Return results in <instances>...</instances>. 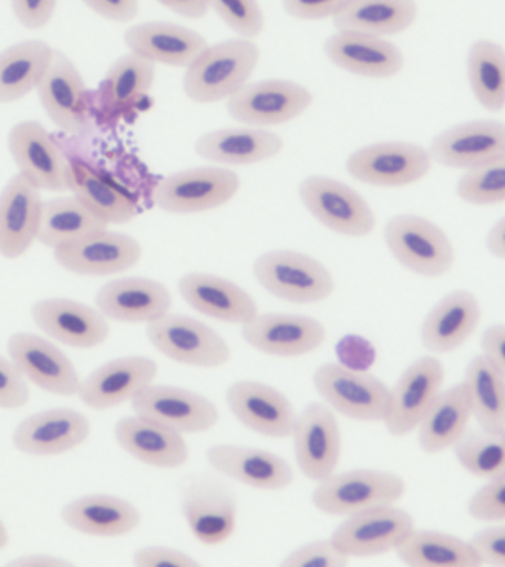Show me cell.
<instances>
[{
  "label": "cell",
  "instance_id": "cell-10",
  "mask_svg": "<svg viewBox=\"0 0 505 567\" xmlns=\"http://www.w3.org/2000/svg\"><path fill=\"white\" fill-rule=\"evenodd\" d=\"M432 154L412 142H377L354 151L346 163L349 175L380 188H402L429 175Z\"/></svg>",
  "mask_w": 505,
  "mask_h": 567
},
{
  "label": "cell",
  "instance_id": "cell-19",
  "mask_svg": "<svg viewBox=\"0 0 505 567\" xmlns=\"http://www.w3.org/2000/svg\"><path fill=\"white\" fill-rule=\"evenodd\" d=\"M155 79V64L144 58L124 55L118 58L92 100L97 122L105 127H113L124 118L132 117L148 100Z\"/></svg>",
  "mask_w": 505,
  "mask_h": 567
},
{
  "label": "cell",
  "instance_id": "cell-45",
  "mask_svg": "<svg viewBox=\"0 0 505 567\" xmlns=\"http://www.w3.org/2000/svg\"><path fill=\"white\" fill-rule=\"evenodd\" d=\"M452 451L461 468L474 477L487 482L505 474V429L467 430Z\"/></svg>",
  "mask_w": 505,
  "mask_h": 567
},
{
  "label": "cell",
  "instance_id": "cell-51",
  "mask_svg": "<svg viewBox=\"0 0 505 567\" xmlns=\"http://www.w3.org/2000/svg\"><path fill=\"white\" fill-rule=\"evenodd\" d=\"M133 565L137 567H199L198 560L181 549L164 547V545H150L137 549L133 556Z\"/></svg>",
  "mask_w": 505,
  "mask_h": 567
},
{
  "label": "cell",
  "instance_id": "cell-42",
  "mask_svg": "<svg viewBox=\"0 0 505 567\" xmlns=\"http://www.w3.org/2000/svg\"><path fill=\"white\" fill-rule=\"evenodd\" d=\"M105 228L109 225L73 194L71 197L43 202L38 241L55 250L84 235Z\"/></svg>",
  "mask_w": 505,
  "mask_h": 567
},
{
  "label": "cell",
  "instance_id": "cell-31",
  "mask_svg": "<svg viewBox=\"0 0 505 567\" xmlns=\"http://www.w3.org/2000/svg\"><path fill=\"white\" fill-rule=\"evenodd\" d=\"M323 52L339 69L362 78H394L405 65V58L396 44L353 31H337L330 35Z\"/></svg>",
  "mask_w": 505,
  "mask_h": 567
},
{
  "label": "cell",
  "instance_id": "cell-33",
  "mask_svg": "<svg viewBox=\"0 0 505 567\" xmlns=\"http://www.w3.org/2000/svg\"><path fill=\"white\" fill-rule=\"evenodd\" d=\"M182 299L204 317L243 326L259 313L256 300L238 284L207 272H188L177 282Z\"/></svg>",
  "mask_w": 505,
  "mask_h": 567
},
{
  "label": "cell",
  "instance_id": "cell-2",
  "mask_svg": "<svg viewBox=\"0 0 505 567\" xmlns=\"http://www.w3.org/2000/svg\"><path fill=\"white\" fill-rule=\"evenodd\" d=\"M406 494V482L384 470L357 468L318 482L313 507L328 516L349 517L365 509L398 504Z\"/></svg>",
  "mask_w": 505,
  "mask_h": 567
},
{
  "label": "cell",
  "instance_id": "cell-23",
  "mask_svg": "<svg viewBox=\"0 0 505 567\" xmlns=\"http://www.w3.org/2000/svg\"><path fill=\"white\" fill-rule=\"evenodd\" d=\"M433 162L443 167L473 171L505 155V123L472 120L439 133L430 145Z\"/></svg>",
  "mask_w": 505,
  "mask_h": 567
},
{
  "label": "cell",
  "instance_id": "cell-13",
  "mask_svg": "<svg viewBox=\"0 0 505 567\" xmlns=\"http://www.w3.org/2000/svg\"><path fill=\"white\" fill-rule=\"evenodd\" d=\"M445 383V367L434 354L415 359L390 389L385 430L393 437H406L415 432L434 399Z\"/></svg>",
  "mask_w": 505,
  "mask_h": 567
},
{
  "label": "cell",
  "instance_id": "cell-1",
  "mask_svg": "<svg viewBox=\"0 0 505 567\" xmlns=\"http://www.w3.org/2000/svg\"><path fill=\"white\" fill-rule=\"evenodd\" d=\"M259 61V47L250 39L208 44L186 69L182 87L185 95L198 104L229 100L246 86Z\"/></svg>",
  "mask_w": 505,
  "mask_h": 567
},
{
  "label": "cell",
  "instance_id": "cell-32",
  "mask_svg": "<svg viewBox=\"0 0 505 567\" xmlns=\"http://www.w3.org/2000/svg\"><path fill=\"white\" fill-rule=\"evenodd\" d=\"M114 436L124 452L151 467L181 468L189 461L184 434L146 416L135 414L118 420Z\"/></svg>",
  "mask_w": 505,
  "mask_h": 567
},
{
  "label": "cell",
  "instance_id": "cell-49",
  "mask_svg": "<svg viewBox=\"0 0 505 567\" xmlns=\"http://www.w3.org/2000/svg\"><path fill=\"white\" fill-rule=\"evenodd\" d=\"M468 516L476 522H505V474L487 481L474 492L467 504Z\"/></svg>",
  "mask_w": 505,
  "mask_h": 567
},
{
  "label": "cell",
  "instance_id": "cell-26",
  "mask_svg": "<svg viewBox=\"0 0 505 567\" xmlns=\"http://www.w3.org/2000/svg\"><path fill=\"white\" fill-rule=\"evenodd\" d=\"M206 458L216 473L252 489L282 491L295 482L291 465L260 447L220 443L208 447Z\"/></svg>",
  "mask_w": 505,
  "mask_h": 567
},
{
  "label": "cell",
  "instance_id": "cell-37",
  "mask_svg": "<svg viewBox=\"0 0 505 567\" xmlns=\"http://www.w3.org/2000/svg\"><path fill=\"white\" fill-rule=\"evenodd\" d=\"M472 419L463 383L443 389L416 427L421 451L436 455L452 450L467 433Z\"/></svg>",
  "mask_w": 505,
  "mask_h": 567
},
{
  "label": "cell",
  "instance_id": "cell-40",
  "mask_svg": "<svg viewBox=\"0 0 505 567\" xmlns=\"http://www.w3.org/2000/svg\"><path fill=\"white\" fill-rule=\"evenodd\" d=\"M394 553L411 567L482 566L470 540L442 530L412 529Z\"/></svg>",
  "mask_w": 505,
  "mask_h": 567
},
{
  "label": "cell",
  "instance_id": "cell-17",
  "mask_svg": "<svg viewBox=\"0 0 505 567\" xmlns=\"http://www.w3.org/2000/svg\"><path fill=\"white\" fill-rule=\"evenodd\" d=\"M137 415L157 421L175 432L206 433L219 423V410L204 394L175 385L150 384L131 401Z\"/></svg>",
  "mask_w": 505,
  "mask_h": 567
},
{
  "label": "cell",
  "instance_id": "cell-14",
  "mask_svg": "<svg viewBox=\"0 0 505 567\" xmlns=\"http://www.w3.org/2000/svg\"><path fill=\"white\" fill-rule=\"evenodd\" d=\"M313 95L303 84L290 80L247 83L226 102L235 122L248 126H275L292 122L312 105Z\"/></svg>",
  "mask_w": 505,
  "mask_h": 567
},
{
  "label": "cell",
  "instance_id": "cell-24",
  "mask_svg": "<svg viewBox=\"0 0 505 567\" xmlns=\"http://www.w3.org/2000/svg\"><path fill=\"white\" fill-rule=\"evenodd\" d=\"M31 318L44 334L70 348H97L110 337L109 319L100 310L65 297L35 301Z\"/></svg>",
  "mask_w": 505,
  "mask_h": 567
},
{
  "label": "cell",
  "instance_id": "cell-38",
  "mask_svg": "<svg viewBox=\"0 0 505 567\" xmlns=\"http://www.w3.org/2000/svg\"><path fill=\"white\" fill-rule=\"evenodd\" d=\"M70 190L106 225L127 224L140 213L136 198L127 189L80 159H71Z\"/></svg>",
  "mask_w": 505,
  "mask_h": 567
},
{
  "label": "cell",
  "instance_id": "cell-29",
  "mask_svg": "<svg viewBox=\"0 0 505 567\" xmlns=\"http://www.w3.org/2000/svg\"><path fill=\"white\" fill-rule=\"evenodd\" d=\"M96 309L106 319L123 323H150L171 312L173 297L157 279L122 278L101 287Z\"/></svg>",
  "mask_w": 505,
  "mask_h": 567
},
{
  "label": "cell",
  "instance_id": "cell-35",
  "mask_svg": "<svg viewBox=\"0 0 505 567\" xmlns=\"http://www.w3.org/2000/svg\"><path fill=\"white\" fill-rule=\"evenodd\" d=\"M62 522L79 534L118 538L141 526L142 514L128 501L114 495H84L61 512Z\"/></svg>",
  "mask_w": 505,
  "mask_h": 567
},
{
  "label": "cell",
  "instance_id": "cell-18",
  "mask_svg": "<svg viewBox=\"0 0 505 567\" xmlns=\"http://www.w3.org/2000/svg\"><path fill=\"white\" fill-rule=\"evenodd\" d=\"M297 467L305 477L321 482L331 476L341 456V432L334 411L312 402L297 414L291 433Z\"/></svg>",
  "mask_w": 505,
  "mask_h": 567
},
{
  "label": "cell",
  "instance_id": "cell-20",
  "mask_svg": "<svg viewBox=\"0 0 505 567\" xmlns=\"http://www.w3.org/2000/svg\"><path fill=\"white\" fill-rule=\"evenodd\" d=\"M241 337L250 348L268 357L299 358L326 343L327 328L305 315L257 313L243 323Z\"/></svg>",
  "mask_w": 505,
  "mask_h": 567
},
{
  "label": "cell",
  "instance_id": "cell-3",
  "mask_svg": "<svg viewBox=\"0 0 505 567\" xmlns=\"http://www.w3.org/2000/svg\"><path fill=\"white\" fill-rule=\"evenodd\" d=\"M252 274L266 291L290 303H321L336 290L334 278L327 266L312 256L286 248L257 257Z\"/></svg>",
  "mask_w": 505,
  "mask_h": 567
},
{
  "label": "cell",
  "instance_id": "cell-28",
  "mask_svg": "<svg viewBox=\"0 0 505 567\" xmlns=\"http://www.w3.org/2000/svg\"><path fill=\"white\" fill-rule=\"evenodd\" d=\"M481 321V301L473 292H447L425 315L420 328L421 344L434 357L454 353L472 339Z\"/></svg>",
  "mask_w": 505,
  "mask_h": 567
},
{
  "label": "cell",
  "instance_id": "cell-48",
  "mask_svg": "<svg viewBox=\"0 0 505 567\" xmlns=\"http://www.w3.org/2000/svg\"><path fill=\"white\" fill-rule=\"evenodd\" d=\"M349 563L350 557L330 538L301 545L284 558L281 567H344Z\"/></svg>",
  "mask_w": 505,
  "mask_h": 567
},
{
  "label": "cell",
  "instance_id": "cell-53",
  "mask_svg": "<svg viewBox=\"0 0 505 567\" xmlns=\"http://www.w3.org/2000/svg\"><path fill=\"white\" fill-rule=\"evenodd\" d=\"M349 0H282L284 11L300 21L334 18Z\"/></svg>",
  "mask_w": 505,
  "mask_h": 567
},
{
  "label": "cell",
  "instance_id": "cell-41",
  "mask_svg": "<svg viewBox=\"0 0 505 567\" xmlns=\"http://www.w3.org/2000/svg\"><path fill=\"white\" fill-rule=\"evenodd\" d=\"M52 53L51 44L42 40H27L0 52V104L20 101L33 92Z\"/></svg>",
  "mask_w": 505,
  "mask_h": 567
},
{
  "label": "cell",
  "instance_id": "cell-7",
  "mask_svg": "<svg viewBox=\"0 0 505 567\" xmlns=\"http://www.w3.org/2000/svg\"><path fill=\"white\" fill-rule=\"evenodd\" d=\"M150 343L164 357L182 365L220 368L233 357L229 344L207 323L181 313H164L146 323Z\"/></svg>",
  "mask_w": 505,
  "mask_h": 567
},
{
  "label": "cell",
  "instance_id": "cell-34",
  "mask_svg": "<svg viewBox=\"0 0 505 567\" xmlns=\"http://www.w3.org/2000/svg\"><path fill=\"white\" fill-rule=\"evenodd\" d=\"M124 43L133 55L153 64L188 69L208 47L197 31L172 22H142L124 33Z\"/></svg>",
  "mask_w": 505,
  "mask_h": 567
},
{
  "label": "cell",
  "instance_id": "cell-60",
  "mask_svg": "<svg viewBox=\"0 0 505 567\" xmlns=\"http://www.w3.org/2000/svg\"><path fill=\"white\" fill-rule=\"evenodd\" d=\"M8 543H9V535H8L7 527H4L2 520H0V551H2V549L4 547H7Z\"/></svg>",
  "mask_w": 505,
  "mask_h": 567
},
{
  "label": "cell",
  "instance_id": "cell-44",
  "mask_svg": "<svg viewBox=\"0 0 505 567\" xmlns=\"http://www.w3.org/2000/svg\"><path fill=\"white\" fill-rule=\"evenodd\" d=\"M470 89L483 109H505V49L492 40L481 39L468 49Z\"/></svg>",
  "mask_w": 505,
  "mask_h": 567
},
{
  "label": "cell",
  "instance_id": "cell-54",
  "mask_svg": "<svg viewBox=\"0 0 505 567\" xmlns=\"http://www.w3.org/2000/svg\"><path fill=\"white\" fill-rule=\"evenodd\" d=\"M58 0H11L17 20L25 29L39 30L51 22Z\"/></svg>",
  "mask_w": 505,
  "mask_h": 567
},
{
  "label": "cell",
  "instance_id": "cell-27",
  "mask_svg": "<svg viewBox=\"0 0 505 567\" xmlns=\"http://www.w3.org/2000/svg\"><path fill=\"white\" fill-rule=\"evenodd\" d=\"M89 436L91 423L82 412L56 408L38 412L18 424L12 445L27 455H61L83 445Z\"/></svg>",
  "mask_w": 505,
  "mask_h": 567
},
{
  "label": "cell",
  "instance_id": "cell-58",
  "mask_svg": "<svg viewBox=\"0 0 505 567\" xmlns=\"http://www.w3.org/2000/svg\"><path fill=\"white\" fill-rule=\"evenodd\" d=\"M12 567H70L73 563L64 558L51 556V554H29V556L17 558L9 561Z\"/></svg>",
  "mask_w": 505,
  "mask_h": 567
},
{
  "label": "cell",
  "instance_id": "cell-12",
  "mask_svg": "<svg viewBox=\"0 0 505 567\" xmlns=\"http://www.w3.org/2000/svg\"><path fill=\"white\" fill-rule=\"evenodd\" d=\"M412 529L410 513L396 504L383 505L344 517L331 540L350 558L377 557L396 551Z\"/></svg>",
  "mask_w": 505,
  "mask_h": 567
},
{
  "label": "cell",
  "instance_id": "cell-50",
  "mask_svg": "<svg viewBox=\"0 0 505 567\" xmlns=\"http://www.w3.org/2000/svg\"><path fill=\"white\" fill-rule=\"evenodd\" d=\"M30 401V389L25 377L12 359L0 357V408L18 410Z\"/></svg>",
  "mask_w": 505,
  "mask_h": 567
},
{
  "label": "cell",
  "instance_id": "cell-56",
  "mask_svg": "<svg viewBox=\"0 0 505 567\" xmlns=\"http://www.w3.org/2000/svg\"><path fill=\"white\" fill-rule=\"evenodd\" d=\"M481 348L483 357L505 377V323L486 328Z\"/></svg>",
  "mask_w": 505,
  "mask_h": 567
},
{
  "label": "cell",
  "instance_id": "cell-5",
  "mask_svg": "<svg viewBox=\"0 0 505 567\" xmlns=\"http://www.w3.org/2000/svg\"><path fill=\"white\" fill-rule=\"evenodd\" d=\"M182 514L190 534L207 547L225 544L237 529L238 503L219 478L195 473L177 487Z\"/></svg>",
  "mask_w": 505,
  "mask_h": 567
},
{
  "label": "cell",
  "instance_id": "cell-30",
  "mask_svg": "<svg viewBox=\"0 0 505 567\" xmlns=\"http://www.w3.org/2000/svg\"><path fill=\"white\" fill-rule=\"evenodd\" d=\"M24 176L9 179L0 193V256L16 260L38 241L42 198Z\"/></svg>",
  "mask_w": 505,
  "mask_h": 567
},
{
  "label": "cell",
  "instance_id": "cell-46",
  "mask_svg": "<svg viewBox=\"0 0 505 567\" xmlns=\"http://www.w3.org/2000/svg\"><path fill=\"white\" fill-rule=\"evenodd\" d=\"M456 194L473 206L505 203V155L465 173L456 184Z\"/></svg>",
  "mask_w": 505,
  "mask_h": 567
},
{
  "label": "cell",
  "instance_id": "cell-9",
  "mask_svg": "<svg viewBox=\"0 0 505 567\" xmlns=\"http://www.w3.org/2000/svg\"><path fill=\"white\" fill-rule=\"evenodd\" d=\"M299 197L310 215L332 233L350 238L374 233L377 221L370 204L343 182L330 176L306 177Z\"/></svg>",
  "mask_w": 505,
  "mask_h": 567
},
{
  "label": "cell",
  "instance_id": "cell-36",
  "mask_svg": "<svg viewBox=\"0 0 505 567\" xmlns=\"http://www.w3.org/2000/svg\"><path fill=\"white\" fill-rule=\"evenodd\" d=\"M284 148L281 136L259 127L219 128L195 142V153L224 166H250L277 157Z\"/></svg>",
  "mask_w": 505,
  "mask_h": 567
},
{
  "label": "cell",
  "instance_id": "cell-11",
  "mask_svg": "<svg viewBox=\"0 0 505 567\" xmlns=\"http://www.w3.org/2000/svg\"><path fill=\"white\" fill-rule=\"evenodd\" d=\"M9 154L18 173L40 190L64 193L71 186V162L39 122L17 123L8 135Z\"/></svg>",
  "mask_w": 505,
  "mask_h": 567
},
{
  "label": "cell",
  "instance_id": "cell-22",
  "mask_svg": "<svg viewBox=\"0 0 505 567\" xmlns=\"http://www.w3.org/2000/svg\"><path fill=\"white\" fill-rule=\"evenodd\" d=\"M8 353L21 374L43 392L58 396L79 393L78 370L55 344L31 332H16L8 341Z\"/></svg>",
  "mask_w": 505,
  "mask_h": 567
},
{
  "label": "cell",
  "instance_id": "cell-21",
  "mask_svg": "<svg viewBox=\"0 0 505 567\" xmlns=\"http://www.w3.org/2000/svg\"><path fill=\"white\" fill-rule=\"evenodd\" d=\"M226 405L235 419L260 436L290 437L297 414L281 390L256 380H239L226 390Z\"/></svg>",
  "mask_w": 505,
  "mask_h": 567
},
{
  "label": "cell",
  "instance_id": "cell-8",
  "mask_svg": "<svg viewBox=\"0 0 505 567\" xmlns=\"http://www.w3.org/2000/svg\"><path fill=\"white\" fill-rule=\"evenodd\" d=\"M241 189V179L229 168H186L163 177L154 189L155 206L172 215H198L228 204Z\"/></svg>",
  "mask_w": 505,
  "mask_h": 567
},
{
  "label": "cell",
  "instance_id": "cell-43",
  "mask_svg": "<svg viewBox=\"0 0 505 567\" xmlns=\"http://www.w3.org/2000/svg\"><path fill=\"white\" fill-rule=\"evenodd\" d=\"M461 383L478 427L505 429V377L482 353L468 362Z\"/></svg>",
  "mask_w": 505,
  "mask_h": 567
},
{
  "label": "cell",
  "instance_id": "cell-25",
  "mask_svg": "<svg viewBox=\"0 0 505 567\" xmlns=\"http://www.w3.org/2000/svg\"><path fill=\"white\" fill-rule=\"evenodd\" d=\"M157 375V363L142 354L113 359L82 380L78 396L92 410H110L131 402L141 390L153 384Z\"/></svg>",
  "mask_w": 505,
  "mask_h": 567
},
{
  "label": "cell",
  "instance_id": "cell-55",
  "mask_svg": "<svg viewBox=\"0 0 505 567\" xmlns=\"http://www.w3.org/2000/svg\"><path fill=\"white\" fill-rule=\"evenodd\" d=\"M82 2L97 16L113 22H131L140 12L137 0H82Z\"/></svg>",
  "mask_w": 505,
  "mask_h": 567
},
{
  "label": "cell",
  "instance_id": "cell-57",
  "mask_svg": "<svg viewBox=\"0 0 505 567\" xmlns=\"http://www.w3.org/2000/svg\"><path fill=\"white\" fill-rule=\"evenodd\" d=\"M157 2L167 8L168 11L181 17L190 18V20H199L210 11L207 0H157Z\"/></svg>",
  "mask_w": 505,
  "mask_h": 567
},
{
  "label": "cell",
  "instance_id": "cell-4",
  "mask_svg": "<svg viewBox=\"0 0 505 567\" xmlns=\"http://www.w3.org/2000/svg\"><path fill=\"white\" fill-rule=\"evenodd\" d=\"M384 243L398 264L420 277H443L454 268L455 250L450 237L423 216H393L385 224Z\"/></svg>",
  "mask_w": 505,
  "mask_h": 567
},
{
  "label": "cell",
  "instance_id": "cell-52",
  "mask_svg": "<svg viewBox=\"0 0 505 567\" xmlns=\"http://www.w3.org/2000/svg\"><path fill=\"white\" fill-rule=\"evenodd\" d=\"M483 565L505 567V526H492L470 539Z\"/></svg>",
  "mask_w": 505,
  "mask_h": 567
},
{
  "label": "cell",
  "instance_id": "cell-47",
  "mask_svg": "<svg viewBox=\"0 0 505 567\" xmlns=\"http://www.w3.org/2000/svg\"><path fill=\"white\" fill-rule=\"evenodd\" d=\"M208 9L243 39H255L265 29V16L257 0H207Z\"/></svg>",
  "mask_w": 505,
  "mask_h": 567
},
{
  "label": "cell",
  "instance_id": "cell-16",
  "mask_svg": "<svg viewBox=\"0 0 505 567\" xmlns=\"http://www.w3.org/2000/svg\"><path fill=\"white\" fill-rule=\"evenodd\" d=\"M53 259L66 272L80 277H109L135 268L142 259V247L131 235L105 228L55 248Z\"/></svg>",
  "mask_w": 505,
  "mask_h": 567
},
{
  "label": "cell",
  "instance_id": "cell-59",
  "mask_svg": "<svg viewBox=\"0 0 505 567\" xmlns=\"http://www.w3.org/2000/svg\"><path fill=\"white\" fill-rule=\"evenodd\" d=\"M486 247L496 259L505 260V216L487 233Z\"/></svg>",
  "mask_w": 505,
  "mask_h": 567
},
{
  "label": "cell",
  "instance_id": "cell-39",
  "mask_svg": "<svg viewBox=\"0 0 505 567\" xmlns=\"http://www.w3.org/2000/svg\"><path fill=\"white\" fill-rule=\"evenodd\" d=\"M416 18L415 0H349L332 20L339 31L385 38L410 30Z\"/></svg>",
  "mask_w": 505,
  "mask_h": 567
},
{
  "label": "cell",
  "instance_id": "cell-15",
  "mask_svg": "<svg viewBox=\"0 0 505 567\" xmlns=\"http://www.w3.org/2000/svg\"><path fill=\"white\" fill-rule=\"evenodd\" d=\"M35 91L44 113L56 127L70 135H82L87 131L93 111L92 97L78 66L65 53L53 49Z\"/></svg>",
  "mask_w": 505,
  "mask_h": 567
},
{
  "label": "cell",
  "instance_id": "cell-6",
  "mask_svg": "<svg viewBox=\"0 0 505 567\" xmlns=\"http://www.w3.org/2000/svg\"><path fill=\"white\" fill-rule=\"evenodd\" d=\"M312 383L332 411L365 423H383L390 389L375 375L341 363H326L313 372Z\"/></svg>",
  "mask_w": 505,
  "mask_h": 567
}]
</instances>
